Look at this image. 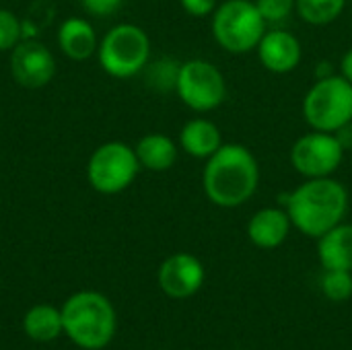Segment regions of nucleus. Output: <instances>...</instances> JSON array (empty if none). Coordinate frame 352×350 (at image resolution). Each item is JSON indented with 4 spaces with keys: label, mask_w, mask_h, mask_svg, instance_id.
Here are the masks:
<instances>
[{
    "label": "nucleus",
    "mask_w": 352,
    "mask_h": 350,
    "mask_svg": "<svg viewBox=\"0 0 352 350\" xmlns=\"http://www.w3.org/2000/svg\"><path fill=\"white\" fill-rule=\"evenodd\" d=\"M280 204L295 229L307 237L320 239L344 221L349 212V192L334 177H316L305 179L291 194L283 196Z\"/></svg>",
    "instance_id": "1"
},
{
    "label": "nucleus",
    "mask_w": 352,
    "mask_h": 350,
    "mask_svg": "<svg viewBox=\"0 0 352 350\" xmlns=\"http://www.w3.org/2000/svg\"><path fill=\"white\" fill-rule=\"evenodd\" d=\"M260 186V165L243 144H223L202 171L206 198L221 208H237L252 200Z\"/></svg>",
    "instance_id": "2"
},
{
    "label": "nucleus",
    "mask_w": 352,
    "mask_h": 350,
    "mask_svg": "<svg viewBox=\"0 0 352 350\" xmlns=\"http://www.w3.org/2000/svg\"><path fill=\"white\" fill-rule=\"evenodd\" d=\"M66 336L80 349L99 350L116 334V309L111 301L95 291H80L68 297L62 307Z\"/></svg>",
    "instance_id": "3"
},
{
    "label": "nucleus",
    "mask_w": 352,
    "mask_h": 350,
    "mask_svg": "<svg viewBox=\"0 0 352 350\" xmlns=\"http://www.w3.org/2000/svg\"><path fill=\"white\" fill-rule=\"evenodd\" d=\"M97 60L111 78H132L140 74L151 60V39L142 27L118 23L99 39Z\"/></svg>",
    "instance_id": "4"
},
{
    "label": "nucleus",
    "mask_w": 352,
    "mask_h": 350,
    "mask_svg": "<svg viewBox=\"0 0 352 350\" xmlns=\"http://www.w3.org/2000/svg\"><path fill=\"white\" fill-rule=\"evenodd\" d=\"M212 37L229 54H248L268 31L254 0H225L212 12Z\"/></svg>",
    "instance_id": "5"
},
{
    "label": "nucleus",
    "mask_w": 352,
    "mask_h": 350,
    "mask_svg": "<svg viewBox=\"0 0 352 350\" xmlns=\"http://www.w3.org/2000/svg\"><path fill=\"white\" fill-rule=\"evenodd\" d=\"M305 122L320 132L334 134L352 120V85L342 74L318 78L303 99Z\"/></svg>",
    "instance_id": "6"
},
{
    "label": "nucleus",
    "mask_w": 352,
    "mask_h": 350,
    "mask_svg": "<svg viewBox=\"0 0 352 350\" xmlns=\"http://www.w3.org/2000/svg\"><path fill=\"white\" fill-rule=\"evenodd\" d=\"M140 169L134 146L122 140H109L91 153L87 161V182L95 192L116 196L134 184Z\"/></svg>",
    "instance_id": "7"
},
{
    "label": "nucleus",
    "mask_w": 352,
    "mask_h": 350,
    "mask_svg": "<svg viewBox=\"0 0 352 350\" xmlns=\"http://www.w3.org/2000/svg\"><path fill=\"white\" fill-rule=\"evenodd\" d=\"M175 93L192 111L208 113L223 105L227 97V80L212 62L194 58L179 64Z\"/></svg>",
    "instance_id": "8"
},
{
    "label": "nucleus",
    "mask_w": 352,
    "mask_h": 350,
    "mask_svg": "<svg viewBox=\"0 0 352 350\" xmlns=\"http://www.w3.org/2000/svg\"><path fill=\"white\" fill-rule=\"evenodd\" d=\"M342 159L344 149L330 132L314 130L303 134L291 149V165L305 179L332 177V173L342 165Z\"/></svg>",
    "instance_id": "9"
},
{
    "label": "nucleus",
    "mask_w": 352,
    "mask_h": 350,
    "mask_svg": "<svg viewBox=\"0 0 352 350\" xmlns=\"http://www.w3.org/2000/svg\"><path fill=\"white\" fill-rule=\"evenodd\" d=\"M10 76L23 89H43L56 74V58L52 50L39 39H23L10 50Z\"/></svg>",
    "instance_id": "10"
},
{
    "label": "nucleus",
    "mask_w": 352,
    "mask_h": 350,
    "mask_svg": "<svg viewBox=\"0 0 352 350\" xmlns=\"http://www.w3.org/2000/svg\"><path fill=\"white\" fill-rule=\"evenodd\" d=\"M204 266L202 262L186 252L169 256L159 268V287L171 299H188L196 295L204 285Z\"/></svg>",
    "instance_id": "11"
},
{
    "label": "nucleus",
    "mask_w": 352,
    "mask_h": 350,
    "mask_svg": "<svg viewBox=\"0 0 352 350\" xmlns=\"http://www.w3.org/2000/svg\"><path fill=\"white\" fill-rule=\"evenodd\" d=\"M258 58L268 72L289 74L293 72L303 58L301 41L285 29H270L258 43Z\"/></svg>",
    "instance_id": "12"
},
{
    "label": "nucleus",
    "mask_w": 352,
    "mask_h": 350,
    "mask_svg": "<svg viewBox=\"0 0 352 350\" xmlns=\"http://www.w3.org/2000/svg\"><path fill=\"white\" fill-rule=\"evenodd\" d=\"M58 47L60 52L74 62H85L97 54L99 37L89 19L68 17L58 27Z\"/></svg>",
    "instance_id": "13"
},
{
    "label": "nucleus",
    "mask_w": 352,
    "mask_h": 350,
    "mask_svg": "<svg viewBox=\"0 0 352 350\" xmlns=\"http://www.w3.org/2000/svg\"><path fill=\"white\" fill-rule=\"evenodd\" d=\"M291 219L285 208L272 206L258 210L248 223V237L256 248L274 250L283 245L291 233Z\"/></svg>",
    "instance_id": "14"
},
{
    "label": "nucleus",
    "mask_w": 352,
    "mask_h": 350,
    "mask_svg": "<svg viewBox=\"0 0 352 350\" xmlns=\"http://www.w3.org/2000/svg\"><path fill=\"white\" fill-rule=\"evenodd\" d=\"M223 144L221 128L206 118H194L182 126L179 146L194 159H210Z\"/></svg>",
    "instance_id": "15"
},
{
    "label": "nucleus",
    "mask_w": 352,
    "mask_h": 350,
    "mask_svg": "<svg viewBox=\"0 0 352 350\" xmlns=\"http://www.w3.org/2000/svg\"><path fill=\"white\" fill-rule=\"evenodd\" d=\"M318 258L324 270L352 272V225L340 223L318 239Z\"/></svg>",
    "instance_id": "16"
},
{
    "label": "nucleus",
    "mask_w": 352,
    "mask_h": 350,
    "mask_svg": "<svg viewBox=\"0 0 352 350\" xmlns=\"http://www.w3.org/2000/svg\"><path fill=\"white\" fill-rule=\"evenodd\" d=\"M136 157L142 169L153 171V173H163L169 171L175 161H177V144L171 140V136L161 134V132H151L144 134L136 146Z\"/></svg>",
    "instance_id": "17"
},
{
    "label": "nucleus",
    "mask_w": 352,
    "mask_h": 350,
    "mask_svg": "<svg viewBox=\"0 0 352 350\" xmlns=\"http://www.w3.org/2000/svg\"><path fill=\"white\" fill-rule=\"evenodd\" d=\"M23 328L31 340L52 342L64 332L62 309H56L54 305H35L25 314Z\"/></svg>",
    "instance_id": "18"
},
{
    "label": "nucleus",
    "mask_w": 352,
    "mask_h": 350,
    "mask_svg": "<svg viewBox=\"0 0 352 350\" xmlns=\"http://www.w3.org/2000/svg\"><path fill=\"white\" fill-rule=\"evenodd\" d=\"M346 0H295L297 14L314 27H324L340 19Z\"/></svg>",
    "instance_id": "19"
},
{
    "label": "nucleus",
    "mask_w": 352,
    "mask_h": 350,
    "mask_svg": "<svg viewBox=\"0 0 352 350\" xmlns=\"http://www.w3.org/2000/svg\"><path fill=\"white\" fill-rule=\"evenodd\" d=\"M146 74V83L155 91H175L177 83V72H179V62L161 58L153 64H146L142 70Z\"/></svg>",
    "instance_id": "20"
},
{
    "label": "nucleus",
    "mask_w": 352,
    "mask_h": 350,
    "mask_svg": "<svg viewBox=\"0 0 352 350\" xmlns=\"http://www.w3.org/2000/svg\"><path fill=\"white\" fill-rule=\"evenodd\" d=\"M322 291L330 301H346L352 297V272L326 270L322 276Z\"/></svg>",
    "instance_id": "21"
},
{
    "label": "nucleus",
    "mask_w": 352,
    "mask_h": 350,
    "mask_svg": "<svg viewBox=\"0 0 352 350\" xmlns=\"http://www.w3.org/2000/svg\"><path fill=\"white\" fill-rule=\"evenodd\" d=\"M23 41V21L8 8H0V52H10Z\"/></svg>",
    "instance_id": "22"
},
{
    "label": "nucleus",
    "mask_w": 352,
    "mask_h": 350,
    "mask_svg": "<svg viewBox=\"0 0 352 350\" xmlns=\"http://www.w3.org/2000/svg\"><path fill=\"white\" fill-rule=\"evenodd\" d=\"M268 25L283 23L295 10V0H254Z\"/></svg>",
    "instance_id": "23"
},
{
    "label": "nucleus",
    "mask_w": 352,
    "mask_h": 350,
    "mask_svg": "<svg viewBox=\"0 0 352 350\" xmlns=\"http://www.w3.org/2000/svg\"><path fill=\"white\" fill-rule=\"evenodd\" d=\"M124 0H80L82 8L91 17H111L120 10Z\"/></svg>",
    "instance_id": "24"
},
{
    "label": "nucleus",
    "mask_w": 352,
    "mask_h": 350,
    "mask_svg": "<svg viewBox=\"0 0 352 350\" xmlns=\"http://www.w3.org/2000/svg\"><path fill=\"white\" fill-rule=\"evenodd\" d=\"M179 4L192 17H208L217 10L219 0H179Z\"/></svg>",
    "instance_id": "25"
},
{
    "label": "nucleus",
    "mask_w": 352,
    "mask_h": 350,
    "mask_svg": "<svg viewBox=\"0 0 352 350\" xmlns=\"http://www.w3.org/2000/svg\"><path fill=\"white\" fill-rule=\"evenodd\" d=\"M334 136L338 138V142H340V146L344 149V153H346V151H352V120L349 124H344L342 128H338V130L334 132Z\"/></svg>",
    "instance_id": "26"
},
{
    "label": "nucleus",
    "mask_w": 352,
    "mask_h": 350,
    "mask_svg": "<svg viewBox=\"0 0 352 350\" xmlns=\"http://www.w3.org/2000/svg\"><path fill=\"white\" fill-rule=\"evenodd\" d=\"M340 72H342V76L352 85V47L342 56V60H340Z\"/></svg>",
    "instance_id": "27"
}]
</instances>
